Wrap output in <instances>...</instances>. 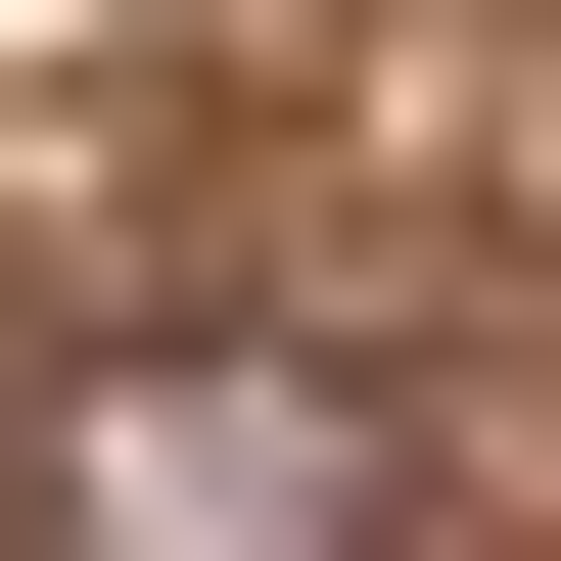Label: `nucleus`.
<instances>
[{"label":"nucleus","mask_w":561,"mask_h":561,"mask_svg":"<svg viewBox=\"0 0 561 561\" xmlns=\"http://www.w3.org/2000/svg\"><path fill=\"white\" fill-rule=\"evenodd\" d=\"M0 561H421V375L328 328H94L0 421Z\"/></svg>","instance_id":"f257e3e1"}]
</instances>
